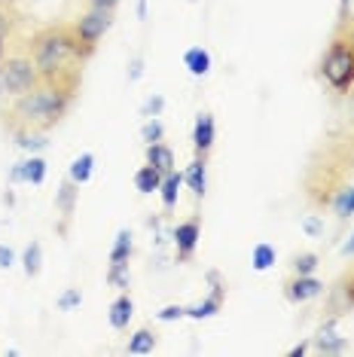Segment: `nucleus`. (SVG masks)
I'll return each instance as SVG.
<instances>
[{
	"label": "nucleus",
	"mask_w": 354,
	"mask_h": 357,
	"mask_svg": "<svg viewBox=\"0 0 354 357\" xmlns=\"http://www.w3.org/2000/svg\"><path fill=\"white\" fill-rule=\"evenodd\" d=\"M354 181V126L339 128L311 153L302 174V196L315 211H327L333 196Z\"/></svg>",
	"instance_id": "nucleus-1"
},
{
	"label": "nucleus",
	"mask_w": 354,
	"mask_h": 357,
	"mask_svg": "<svg viewBox=\"0 0 354 357\" xmlns=\"http://www.w3.org/2000/svg\"><path fill=\"white\" fill-rule=\"evenodd\" d=\"M28 50L34 55L43 83L55 86L59 92L77 98L79 83H83V64L86 59L77 52V40L70 31V22H55L43 25L28 34Z\"/></svg>",
	"instance_id": "nucleus-2"
},
{
	"label": "nucleus",
	"mask_w": 354,
	"mask_h": 357,
	"mask_svg": "<svg viewBox=\"0 0 354 357\" xmlns=\"http://www.w3.org/2000/svg\"><path fill=\"white\" fill-rule=\"evenodd\" d=\"M77 98L59 92L49 83H40L31 89L28 95L0 104V126L6 135L15 132H52L55 126L68 116V110L74 107Z\"/></svg>",
	"instance_id": "nucleus-3"
},
{
	"label": "nucleus",
	"mask_w": 354,
	"mask_h": 357,
	"mask_svg": "<svg viewBox=\"0 0 354 357\" xmlns=\"http://www.w3.org/2000/svg\"><path fill=\"white\" fill-rule=\"evenodd\" d=\"M318 77L339 98H348L354 89V25H336L324 55L318 64Z\"/></svg>",
	"instance_id": "nucleus-4"
},
{
	"label": "nucleus",
	"mask_w": 354,
	"mask_h": 357,
	"mask_svg": "<svg viewBox=\"0 0 354 357\" xmlns=\"http://www.w3.org/2000/svg\"><path fill=\"white\" fill-rule=\"evenodd\" d=\"M40 83H43V77H40V68L28 50V37H19L0 59V104L22 98Z\"/></svg>",
	"instance_id": "nucleus-5"
},
{
	"label": "nucleus",
	"mask_w": 354,
	"mask_h": 357,
	"mask_svg": "<svg viewBox=\"0 0 354 357\" xmlns=\"http://www.w3.org/2000/svg\"><path fill=\"white\" fill-rule=\"evenodd\" d=\"M114 28V10H101V6H86L83 13L70 22V31H74L77 40V52L88 61L98 50V40Z\"/></svg>",
	"instance_id": "nucleus-6"
},
{
	"label": "nucleus",
	"mask_w": 354,
	"mask_h": 357,
	"mask_svg": "<svg viewBox=\"0 0 354 357\" xmlns=\"http://www.w3.org/2000/svg\"><path fill=\"white\" fill-rule=\"evenodd\" d=\"M354 312V257L351 263L339 272V278L330 284L327 290V303H324V318L342 321L345 314Z\"/></svg>",
	"instance_id": "nucleus-7"
},
{
	"label": "nucleus",
	"mask_w": 354,
	"mask_h": 357,
	"mask_svg": "<svg viewBox=\"0 0 354 357\" xmlns=\"http://www.w3.org/2000/svg\"><path fill=\"white\" fill-rule=\"evenodd\" d=\"M324 294V281L315 278V275H293L287 272L284 281H281V296L291 305H305L311 299H318Z\"/></svg>",
	"instance_id": "nucleus-8"
},
{
	"label": "nucleus",
	"mask_w": 354,
	"mask_h": 357,
	"mask_svg": "<svg viewBox=\"0 0 354 357\" xmlns=\"http://www.w3.org/2000/svg\"><path fill=\"white\" fill-rule=\"evenodd\" d=\"M199 238H202V217L192 214L187 220H180L171 229V241H174V259L177 263H190L196 257Z\"/></svg>",
	"instance_id": "nucleus-9"
},
{
	"label": "nucleus",
	"mask_w": 354,
	"mask_h": 357,
	"mask_svg": "<svg viewBox=\"0 0 354 357\" xmlns=\"http://www.w3.org/2000/svg\"><path fill=\"white\" fill-rule=\"evenodd\" d=\"M208 284H211L208 296L199 299V303H192V305H187V318H192V321H208V318H214V314L220 312L223 303H226V281L220 278V272H217V269L208 272Z\"/></svg>",
	"instance_id": "nucleus-10"
},
{
	"label": "nucleus",
	"mask_w": 354,
	"mask_h": 357,
	"mask_svg": "<svg viewBox=\"0 0 354 357\" xmlns=\"http://www.w3.org/2000/svg\"><path fill=\"white\" fill-rule=\"evenodd\" d=\"M77 205H79V183L64 177L61 186L55 190V214H59V235H68L70 229V220L77 214Z\"/></svg>",
	"instance_id": "nucleus-11"
},
{
	"label": "nucleus",
	"mask_w": 354,
	"mask_h": 357,
	"mask_svg": "<svg viewBox=\"0 0 354 357\" xmlns=\"http://www.w3.org/2000/svg\"><path fill=\"white\" fill-rule=\"evenodd\" d=\"M22 22L25 15L15 10V0H0V59L22 37Z\"/></svg>",
	"instance_id": "nucleus-12"
},
{
	"label": "nucleus",
	"mask_w": 354,
	"mask_h": 357,
	"mask_svg": "<svg viewBox=\"0 0 354 357\" xmlns=\"http://www.w3.org/2000/svg\"><path fill=\"white\" fill-rule=\"evenodd\" d=\"M214 141H217L214 113L202 110V113L196 116V123H192V150H196V156H211Z\"/></svg>",
	"instance_id": "nucleus-13"
},
{
	"label": "nucleus",
	"mask_w": 354,
	"mask_h": 357,
	"mask_svg": "<svg viewBox=\"0 0 354 357\" xmlns=\"http://www.w3.org/2000/svg\"><path fill=\"white\" fill-rule=\"evenodd\" d=\"M336 318H324V324L318 327V333L311 336V348H315L318 354H342L348 342H345V336H339V330H336Z\"/></svg>",
	"instance_id": "nucleus-14"
},
{
	"label": "nucleus",
	"mask_w": 354,
	"mask_h": 357,
	"mask_svg": "<svg viewBox=\"0 0 354 357\" xmlns=\"http://www.w3.org/2000/svg\"><path fill=\"white\" fill-rule=\"evenodd\" d=\"M208 159L211 156H192L187 172H183V183H187V190L192 192L196 202H202L205 190H208Z\"/></svg>",
	"instance_id": "nucleus-15"
},
{
	"label": "nucleus",
	"mask_w": 354,
	"mask_h": 357,
	"mask_svg": "<svg viewBox=\"0 0 354 357\" xmlns=\"http://www.w3.org/2000/svg\"><path fill=\"white\" fill-rule=\"evenodd\" d=\"M134 314V303H132V294L128 290H119V296L110 303V312H107V321L114 330H128V321H132Z\"/></svg>",
	"instance_id": "nucleus-16"
},
{
	"label": "nucleus",
	"mask_w": 354,
	"mask_h": 357,
	"mask_svg": "<svg viewBox=\"0 0 354 357\" xmlns=\"http://www.w3.org/2000/svg\"><path fill=\"white\" fill-rule=\"evenodd\" d=\"M180 186H183V172H168L162 177V186H159V196H162V211L165 217L171 214V211L177 208V196H180Z\"/></svg>",
	"instance_id": "nucleus-17"
},
{
	"label": "nucleus",
	"mask_w": 354,
	"mask_h": 357,
	"mask_svg": "<svg viewBox=\"0 0 354 357\" xmlns=\"http://www.w3.org/2000/svg\"><path fill=\"white\" fill-rule=\"evenodd\" d=\"M144 162H150L153 168H159L162 174L174 172V150L168 147V144L156 141V144H147V150H144Z\"/></svg>",
	"instance_id": "nucleus-18"
},
{
	"label": "nucleus",
	"mask_w": 354,
	"mask_h": 357,
	"mask_svg": "<svg viewBox=\"0 0 354 357\" xmlns=\"http://www.w3.org/2000/svg\"><path fill=\"white\" fill-rule=\"evenodd\" d=\"M162 172L159 168H153L150 162H144V165L134 172V190L141 192V196H150V192H159V186H162Z\"/></svg>",
	"instance_id": "nucleus-19"
},
{
	"label": "nucleus",
	"mask_w": 354,
	"mask_h": 357,
	"mask_svg": "<svg viewBox=\"0 0 354 357\" xmlns=\"http://www.w3.org/2000/svg\"><path fill=\"white\" fill-rule=\"evenodd\" d=\"M159 345V333H156V327H141V330H134V336L128 339V348L125 351L128 354H153V348Z\"/></svg>",
	"instance_id": "nucleus-20"
},
{
	"label": "nucleus",
	"mask_w": 354,
	"mask_h": 357,
	"mask_svg": "<svg viewBox=\"0 0 354 357\" xmlns=\"http://www.w3.org/2000/svg\"><path fill=\"white\" fill-rule=\"evenodd\" d=\"M10 137L15 147H22L25 153H43L49 147V132H15Z\"/></svg>",
	"instance_id": "nucleus-21"
},
{
	"label": "nucleus",
	"mask_w": 354,
	"mask_h": 357,
	"mask_svg": "<svg viewBox=\"0 0 354 357\" xmlns=\"http://www.w3.org/2000/svg\"><path fill=\"white\" fill-rule=\"evenodd\" d=\"M330 211L336 214V220H348V217H354V181L336 192L333 202H330Z\"/></svg>",
	"instance_id": "nucleus-22"
},
{
	"label": "nucleus",
	"mask_w": 354,
	"mask_h": 357,
	"mask_svg": "<svg viewBox=\"0 0 354 357\" xmlns=\"http://www.w3.org/2000/svg\"><path fill=\"white\" fill-rule=\"evenodd\" d=\"M134 254V238H132V229H119L114 245H110V263H128Z\"/></svg>",
	"instance_id": "nucleus-23"
},
{
	"label": "nucleus",
	"mask_w": 354,
	"mask_h": 357,
	"mask_svg": "<svg viewBox=\"0 0 354 357\" xmlns=\"http://www.w3.org/2000/svg\"><path fill=\"white\" fill-rule=\"evenodd\" d=\"M183 64H187V70L192 77H205L208 70H211V52L202 50V46H192V50L183 55Z\"/></svg>",
	"instance_id": "nucleus-24"
},
{
	"label": "nucleus",
	"mask_w": 354,
	"mask_h": 357,
	"mask_svg": "<svg viewBox=\"0 0 354 357\" xmlns=\"http://www.w3.org/2000/svg\"><path fill=\"white\" fill-rule=\"evenodd\" d=\"M318 266H321V257L315 254V250H300V254L291 257L287 269H291L293 275H315Z\"/></svg>",
	"instance_id": "nucleus-25"
},
{
	"label": "nucleus",
	"mask_w": 354,
	"mask_h": 357,
	"mask_svg": "<svg viewBox=\"0 0 354 357\" xmlns=\"http://www.w3.org/2000/svg\"><path fill=\"white\" fill-rule=\"evenodd\" d=\"M92 168H95V153H79V156L70 162L68 177L83 186V183H88V177H92Z\"/></svg>",
	"instance_id": "nucleus-26"
},
{
	"label": "nucleus",
	"mask_w": 354,
	"mask_h": 357,
	"mask_svg": "<svg viewBox=\"0 0 354 357\" xmlns=\"http://www.w3.org/2000/svg\"><path fill=\"white\" fill-rule=\"evenodd\" d=\"M22 269H25V278H37L40 269H43V248L40 241H31L22 254Z\"/></svg>",
	"instance_id": "nucleus-27"
},
{
	"label": "nucleus",
	"mask_w": 354,
	"mask_h": 357,
	"mask_svg": "<svg viewBox=\"0 0 354 357\" xmlns=\"http://www.w3.org/2000/svg\"><path fill=\"white\" fill-rule=\"evenodd\" d=\"M43 181H46V159L40 156V153H31L25 159V183L40 186Z\"/></svg>",
	"instance_id": "nucleus-28"
},
{
	"label": "nucleus",
	"mask_w": 354,
	"mask_h": 357,
	"mask_svg": "<svg viewBox=\"0 0 354 357\" xmlns=\"http://www.w3.org/2000/svg\"><path fill=\"white\" fill-rule=\"evenodd\" d=\"M107 284L116 290H128V284H132V269H128V263H110L107 266Z\"/></svg>",
	"instance_id": "nucleus-29"
},
{
	"label": "nucleus",
	"mask_w": 354,
	"mask_h": 357,
	"mask_svg": "<svg viewBox=\"0 0 354 357\" xmlns=\"http://www.w3.org/2000/svg\"><path fill=\"white\" fill-rule=\"evenodd\" d=\"M251 266H254L256 272H266V269H272V266H275V248H272V245H266V241H260V245L254 248Z\"/></svg>",
	"instance_id": "nucleus-30"
},
{
	"label": "nucleus",
	"mask_w": 354,
	"mask_h": 357,
	"mask_svg": "<svg viewBox=\"0 0 354 357\" xmlns=\"http://www.w3.org/2000/svg\"><path fill=\"white\" fill-rule=\"evenodd\" d=\"M141 137H144L147 144L162 141V137H165V126H162V119H159V116H147V123L141 126Z\"/></svg>",
	"instance_id": "nucleus-31"
},
{
	"label": "nucleus",
	"mask_w": 354,
	"mask_h": 357,
	"mask_svg": "<svg viewBox=\"0 0 354 357\" xmlns=\"http://www.w3.org/2000/svg\"><path fill=\"white\" fill-rule=\"evenodd\" d=\"M79 303H83V294H79V287H68L59 296V312H74Z\"/></svg>",
	"instance_id": "nucleus-32"
},
{
	"label": "nucleus",
	"mask_w": 354,
	"mask_h": 357,
	"mask_svg": "<svg viewBox=\"0 0 354 357\" xmlns=\"http://www.w3.org/2000/svg\"><path fill=\"white\" fill-rule=\"evenodd\" d=\"M180 318H187V305L171 303V305H165V308H159V312H156V321H162V324H168V321H180Z\"/></svg>",
	"instance_id": "nucleus-33"
},
{
	"label": "nucleus",
	"mask_w": 354,
	"mask_h": 357,
	"mask_svg": "<svg viewBox=\"0 0 354 357\" xmlns=\"http://www.w3.org/2000/svg\"><path fill=\"white\" fill-rule=\"evenodd\" d=\"M302 232L309 235V238H321V235H324V220H321L318 214L302 217Z\"/></svg>",
	"instance_id": "nucleus-34"
},
{
	"label": "nucleus",
	"mask_w": 354,
	"mask_h": 357,
	"mask_svg": "<svg viewBox=\"0 0 354 357\" xmlns=\"http://www.w3.org/2000/svg\"><path fill=\"white\" fill-rule=\"evenodd\" d=\"M162 110H165V98L162 95H153V98H147V104H144V116H162Z\"/></svg>",
	"instance_id": "nucleus-35"
},
{
	"label": "nucleus",
	"mask_w": 354,
	"mask_h": 357,
	"mask_svg": "<svg viewBox=\"0 0 354 357\" xmlns=\"http://www.w3.org/2000/svg\"><path fill=\"white\" fill-rule=\"evenodd\" d=\"M141 77H144V55L138 52L132 59V64H128V83H138Z\"/></svg>",
	"instance_id": "nucleus-36"
},
{
	"label": "nucleus",
	"mask_w": 354,
	"mask_h": 357,
	"mask_svg": "<svg viewBox=\"0 0 354 357\" xmlns=\"http://www.w3.org/2000/svg\"><path fill=\"white\" fill-rule=\"evenodd\" d=\"M10 183H25V159L15 162L13 172H10Z\"/></svg>",
	"instance_id": "nucleus-37"
},
{
	"label": "nucleus",
	"mask_w": 354,
	"mask_h": 357,
	"mask_svg": "<svg viewBox=\"0 0 354 357\" xmlns=\"http://www.w3.org/2000/svg\"><path fill=\"white\" fill-rule=\"evenodd\" d=\"M13 263H15V254H13V248H3V245H0V269H10Z\"/></svg>",
	"instance_id": "nucleus-38"
},
{
	"label": "nucleus",
	"mask_w": 354,
	"mask_h": 357,
	"mask_svg": "<svg viewBox=\"0 0 354 357\" xmlns=\"http://www.w3.org/2000/svg\"><path fill=\"white\" fill-rule=\"evenodd\" d=\"M86 6H101V10H114L119 6V0H86Z\"/></svg>",
	"instance_id": "nucleus-39"
},
{
	"label": "nucleus",
	"mask_w": 354,
	"mask_h": 357,
	"mask_svg": "<svg viewBox=\"0 0 354 357\" xmlns=\"http://www.w3.org/2000/svg\"><path fill=\"white\" fill-rule=\"evenodd\" d=\"M309 348H311V342H300L296 348H291V357H302L305 351H309Z\"/></svg>",
	"instance_id": "nucleus-40"
},
{
	"label": "nucleus",
	"mask_w": 354,
	"mask_h": 357,
	"mask_svg": "<svg viewBox=\"0 0 354 357\" xmlns=\"http://www.w3.org/2000/svg\"><path fill=\"white\" fill-rule=\"evenodd\" d=\"M342 254H345V257H354V232L348 235V241L342 245Z\"/></svg>",
	"instance_id": "nucleus-41"
},
{
	"label": "nucleus",
	"mask_w": 354,
	"mask_h": 357,
	"mask_svg": "<svg viewBox=\"0 0 354 357\" xmlns=\"http://www.w3.org/2000/svg\"><path fill=\"white\" fill-rule=\"evenodd\" d=\"M138 19H147V0H138Z\"/></svg>",
	"instance_id": "nucleus-42"
},
{
	"label": "nucleus",
	"mask_w": 354,
	"mask_h": 357,
	"mask_svg": "<svg viewBox=\"0 0 354 357\" xmlns=\"http://www.w3.org/2000/svg\"><path fill=\"white\" fill-rule=\"evenodd\" d=\"M348 107H351V126H354V89H351V95H348Z\"/></svg>",
	"instance_id": "nucleus-43"
}]
</instances>
